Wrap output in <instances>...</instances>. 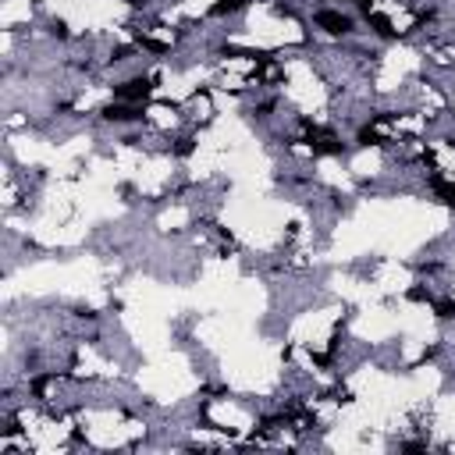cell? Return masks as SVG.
I'll list each match as a JSON object with an SVG mask.
<instances>
[{"mask_svg": "<svg viewBox=\"0 0 455 455\" xmlns=\"http://www.w3.org/2000/svg\"><path fill=\"white\" fill-rule=\"evenodd\" d=\"M313 22L324 28V33H331V36H345V33H352V18L342 15V11H317Z\"/></svg>", "mask_w": 455, "mask_h": 455, "instance_id": "6da1fadb", "label": "cell"}, {"mask_svg": "<svg viewBox=\"0 0 455 455\" xmlns=\"http://www.w3.org/2000/svg\"><path fill=\"white\" fill-rule=\"evenodd\" d=\"M114 97H117V100H129V104H142V100L149 97V78H132V82H125V85H117Z\"/></svg>", "mask_w": 455, "mask_h": 455, "instance_id": "7a4b0ae2", "label": "cell"}, {"mask_svg": "<svg viewBox=\"0 0 455 455\" xmlns=\"http://www.w3.org/2000/svg\"><path fill=\"white\" fill-rule=\"evenodd\" d=\"M104 117L107 121H135V117H142V107H135V104H110V107H104Z\"/></svg>", "mask_w": 455, "mask_h": 455, "instance_id": "3957f363", "label": "cell"}, {"mask_svg": "<svg viewBox=\"0 0 455 455\" xmlns=\"http://www.w3.org/2000/svg\"><path fill=\"white\" fill-rule=\"evenodd\" d=\"M246 4H249V0H221V4H214V15H235Z\"/></svg>", "mask_w": 455, "mask_h": 455, "instance_id": "277c9868", "label": "cell"}]
</instances>
